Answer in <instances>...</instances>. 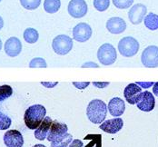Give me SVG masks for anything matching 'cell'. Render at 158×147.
Segmentation results:
<instances>
[{
	"label": "cell",
	"instance_id": "cell-1",
	"mask_svg": "<svg viewBox=\"0 0 158 147\" xmlns=\"http://www.w3.org/2000/svg\"><path fill=\"white\" fill-rule=\"evenodd\" d=\"M47 110L42 104H33L29 106L24 114V122L30 130H35L46 117Z\"/></svg>",
	"mask_w": 158,
	"mask_h": 147
},
{
	"label": "cell",
	"instance_id": "cell-18",
	"mask_svg": "<svg viewBox=\"0 0 158 147\" xmlns=\"http://www.w3.org/2000/svg\"><path fill=\"white\" fill-rule=\"evenodd\" d=\"M52 122L53 121L50 118V116H46L44 118L43 122L34 132V135H35V139H37L39 141H44L47 138L48 132L50 130V127L52 125Z\"/></svg>",
	"mask_w": 158,
	"mask_h": 147
},
{
	"label": "cell",
	"instance_id": "cell-17",
	"mask_svg": "<svg viewBox=\"0 0 158 147\" xmlns=\"http://www.w3.org/2000/svg\"><path fill=\"white\" fill-rule=\"evenodd\" d=\"M140 93H142V88L139 85L135 83L129 84L124 90V96L128 104H135V100Z\"/></svg>",
	"mask_w": 158,
	"mask_h": 147
},
{
	"label": "cell",
	"instance_id": "cell-30",
	"mask_svg": "<svg viewBox=\"0 0 158 147\" xmlns=\"http://www.w3.org/2000/svg\"><path fill=\"white\" fill-rule=\"evenodd\" d=\"M137 85H139L141 88H149L150 86H153L155 82H136Z\"/></svg>",
	"mask_w": 158,
	"mask_h": 147
},
{
	"label": "cell",
	"instance_id": "cell-26",
	"mask_svg": "<svg viewBox=\"0 0 158 147\" xmlns=\"http://www.w3.org/2000/svg\"><path fill=\"white\" fill-rule=\"evenodd\" d=\"M12 124V120L6 114L0 112V130H7Z\"/></svg>",
	"mask_w": 158,
	"mask_h": 147
},
{
	"label": "cell",
	"instance_id": "cell-38",
	"mask_svg": "<svg viewBox=\"0 0 158 147\" xmlns=\"http://www.w3.org/2000/svg\"><path fill=\"white\" fill-rule=\"evenodd\" d=\"M32 147H47L46 145H41V144H38V145H34V146Z\"/></svg>",
	"mask_w": 158,
	"mask_h": 147
},
{
	"label": "cell",
	"instance_id": "cell-12",
	"mask_svg": "<svg viewBox=\"0 0 158 147\" xmlns=\"http://www.w3.org/2000/svg\"><path fill=\"white\" fill-rule=\"evenodd\" d=\"M67 131H68V127L65 124L59 123L57 121H53L50 130L48 132L47 139L48 142L56 141V140L60 139L61 137H63L64 135L67 133Z\"/></svg>",
	"mask_w": 158,
	"mask_h": 147
},
{
	"label": "cell",
	"instance_id": "cell-33",
	"mask_svg": "<svg viewBox=\"0 0 158 147\" xmlns=\"http://www.w3.org/2000/svg\"><path fill=\"white\" fill-rule=\"evenodd\" d=\"M84 146V144L81 140L79 139H75L72 141V143L68 145V147H83Z\"/></svg>",
	"mask_w": 158,
	"mask_h": 147
},
{
	"label": "cell",
	"instance_id": "cell-37",
	"mask_svg": "<svg viewBox=\"0 0 158 147\" xmlns=\"http://www.w3.org/2000/svg\"><path fill=\"white\" fill-rule=\"evenodd\" d=\"M3 27H4V20H3V18L0 16V30L3 28Z\"/></svg>",
	"mask_w": 158,
	"mask_h": 147
},
{
	"label": "cell",
	"instance_id": "cell-40",
	"mask_svg": "<svg viewBox=\"0 0 158 147\" xmlns=\"http://www.w3.org/2000/svg\"><path fill=\"white\" fill-rule=\"evenodd\" d=\"M0 2H1V0H0Z\"/></svg>",
	"mask_w": 158,
	"mask_h": 147
},
{
	"label": "cell",
	"instance_id": "cell-2",
	"mask_svg": "<svg viewBox=\"0 0 158 147\" xmlns=\"http://www.w3.org/2000/svg\"><path fill=\"white\" fill-rule=\"evenodd\" d=\"M107 110V105L104 101L100 99H94L87 105L86 115L91 123L100 125L105 121Z\"/></svg>",
	"mask_w": 158,
	"mask_h": 147
},
{
	"label": "cell",
	"instance_id": "cell-24",
	"mask_svg": "<svg viewBox=\"0 0 158 147\" xmlns=\"http://www.w3.org/2000/svg\"><path fill=\"white\" fill-rule=\"evenodd\" d=\"M13 95V88L10 85L4 84L0 86V102L9 98Z\"/></svg>",
	"mask_w": 158,
	"mask_h": 147
},
{
	"label": "cell",
	"instance_id": "cell-16",
	"mask_svg": "<svg viewBox=\"0 0 158 147\" xmlns=\"http://www.w3.org/2000/svg\"><path fill=\"white\" fill-rule=\"evenodd\" d=\"M107 109L112 116L119 117L125 113L126 104L123 99L119 97H114L109 101Z\"/></svg>",
	"mask_w": 158,
	"mask_h": 147
},
{
	"label": "cell",
	"instance_id": "cell-8",
	"mask_svg": "<svg viewBox=\"0 0 158 147\" xmlns=\"http://www.w3.org/2000/svg\"><path fill=\"white\" fill-rule=\"evenodd\" d=\"M69 15L74 18H81L86 15L88 7L85 0H71L67 7Z\"/></svg>",
	"mask_w": 158,
	"mask_h": 147
},
{
	"label": "cell",
	"instance_id": "cell-11",
	"mask_svg": "<svg viewBox=\"0 0 158 147\" xmlns=\"http://www.w3.org/2000/svg\"><path fill=\"white\" fill-rule=\"evenodd\" d=\"M146 13L147 8L144 5L135 4L130 8L128 12V18L133 25H139L143 22L144 16H146Z\"/></svg>",
	"mask_w": 158,
	"mask_h": 147
},
{
	"label": "cell",
	"instance_id": "cell-10",
	"mask_svg": "<svg viewBox=\"0 0 158 147\" xmlns=\"http://www.w3.org/2000/svg\"><path fill=\"white\" fill-rule=\"evenodd\" d=\"M3 140L6 147H23L24 145L23 135L17 130L6 131L4 134Z\"/></svg>",
	"mask_w": 158,
	"mask_h": 147
},
{
	"label": "cell",
	"instance_id": "cell-20",
	"mask_svg": "<svg viewBox=\"0 0 158 147\" xmlns=\"http://www.w3.org/2000/svg\"><path fill=\"white\" fill-rule=\"evenodd\" d=\"M61 7L60 0H45L44 1V9L47 13L55 14Z\"/></svg>",
	"mask_w": 158,
	"mask_h": 147
},
{
	"label": "cell",
	"instance_id": "cell-35",
	"mask_svg": "<svg viewBox=\"0 0 158 147\" xmlns=\"http://www.w3.org/2000/svg\"><path fill=\"white\" fill-rule=\"evenodd\" d=\"M82 67L83 68H85V67H95V68H98L99 65H97V64H95V63H93V62H88V63L84 64V65H82Z\"/></svg>",
	"mask_w": 158,
	"mask_h": 147
},
{
	"label": "cell",
	"instance_id": "cell-13",
	"mask_svg": "<svg viewBox=\"0 0 158 147\" xmlns=\"http://www.w3.org/2000/svg\"><path fill=\"white\" fill-rule=\"evenodd\" d=\"M124 126V121L122 118L117 117V118H114V119H109L106 120L105 122H103L100 125L99 128L102 131L111 133V134H114L116 133H118L121 130Z\"/></svg>",
	"mask_w": 158,
	"mask_h": 147
},
{
	"label": "cell",
	"instance_id": "cell-19",
	"mask_svg": "<svg viewBox=\"0 0 158 147\" xmlns=\"http://www.w3.org/2000/svg\"><path fill=\"white\" fill-rule=\"evenodd\" d=\"M144 26L149 30L155 31L158 29V15L155 13H149L144 16Z\"/></svg>",
	"mask_w": 158,
	"mask_h": 147
},
{
	"label": "cell",
	"instance_id": "cell-7",
	"mask_svg": "<svg viewBox=\"0 0 158 147\" xmlns=\"http://www.w3.org/2000/svg\"><path fill=\"white\" fill-rule=\"evenodd\" d=\"M135 104L137 108L143 112H151L156 106V100L154 96L149 91H144L139 94L135 100Z\"/></svg>",
	"mask_w": 158,
	"mask_h": 147
},
{
	"label": "cell",
	"instance_id": "cell-21",
	"mask_svg": "<svg viewBox=\"0 0 158 147\" xmlns=\"http://www.w3.org/2000/svg\"><path fill=\"white\" fill-rule=\"evenodd\" d=\"M24 39L27 43L28 44H35L39 37V34L37 32V30H35V28L32 27H28L25 30L24 32Z\"/></svg>",
	"mask_w": 158,
	"mask_h": 147
},
{
	"label": "cell",
	"instance_id": "cell-4",
	"mask_svg": "<svg viewBox=\"0 0 158 147\" xmlns=\"http://www.w3.org/2000/svg\"><path fill=\"white\" fill-rule=\"evenodd\" d=\"M97 59L104 65H113L117 59L115 48L108 43L102 45L97 51Z\"/></svg>",
	"mask_w": 158,
	"mask_h": 147
},
{
	"label": "cell",
	"instance_id": "cell-31",
	"mask_svg": "<svg viewBox=\"0 0 158 147\" xmlns=\"http://www.w3.org/2000/svg\"><path fill=\"white\" fill-rule=\"evenodd\" d=\"M110 84L109 82H93V85H95L97 88H106V86H108Z\"/></svg>",
	"mask_w": 158,
	"mask_h": 147
},
{
	"label": "cell",
	"instance_id": "cell-29",
	"mask_svg": "<svg viewBox=\"0 0 158 147\" xmlns=\"http://www.w3.org/2000/svg\"><path fill=\"white\" fill-rule=\"evenodd\" d=\"M73 84L77 88V89H85L86 88L89 84L90 82H73Z\"/></svg>",
	"mask_w": 158,
	"mask_h": 147
},
{
	"label": "cell",
	"instance_id": "cell-27",
	"mask_svg": "<svg viewBox=\"0 0 158 147\" xmlns=\"http://www.w3.org/2000/svg\"><path fill=\"white\" fill-rule=\"evenodd\" d=\"M29 67L30 68H46L48 67V64L46 62V60L44 58L41 57H35L34 59H32L29 63Z\"/></svg>",
	"mask_w": 158,
	"mask_h": 147
},
{
	"label": "cell",
	"instance_id": "cell-5",
	"mask_svg": "<svg viewBox=\"0 0 158 147\" xmlns=\"http://www.w3.org/2000/svg\"><path fill=\"white\" fill-rule=\"evenodd\" d=\"M52 47L55 53L59 55H67L73 48V40L65 35H59L56 36L52 42Z\"/></svg>",
	"mask_w": 158,
	"mask_h": 147
},
{
	"label": "cell",
	"instance_id": "cell-9",
	"mask_svg": "<svg viewBox=\"0 0 158 147\" xmlns=\"http://www.w3.org/2000/svg\"><path fill=\"white\" fill-rule=\"evenodd\" d=\"M92 36V28L86 23H79L73 29V38L80 43L86 42Z\"/></svg>",
	"mask_w": 158,
	"mask_h": 147
},
{
	"label": "cell",
	"instance_id": "cell-25",
	"mask_svg": "<svg viewBox=\"0 0 158 147\" xmlns=\"http://www.w3.org/2000/svg\"><path fill=\"white\" fill-rule=\"evenodd\" d=\"M94 7L99 12L106 11L110 6V0H94Z\"/></svg>",
	"mask_w": 158,
	"mask_h": 147
},
{
	"label": "cell",
	"instance_id": "cell-32",
	"mask_svg": "<svg viewBox=\"0 0 158 147\" xmlns=\"http://www.w3.org/2000/svg\"><path fill=\"white\" fill-rule=\"evenodd\" d=\"M83 147H102L101 146V136L98 137V139L96 140H94L92 141L89 145H87L86 146H83Z\"/></svg>",
	"mask_w": 158,
	"mask_h": 147
},
{
	"label": "cell",
	"instance_id": "cell-28",
	"mask_svg": "<svg viewBox=\"0 0 158 147\" xmlns=\"http://www.w3.org/2000/svg\"><path fill=\"white\" fill-rule=\"evenodd\" d=\"M112 1H113L114 6L119 9L129 8L134 3V0H112Z\"/></svg>",
	"mask_w": 158,
	"mask_h": 147
},
{
	"label": "cell",
	"instance_id": "cell-14",
	"mask_svg": "<svg viewBox=\"0 0 158 147\" xmlns=\"http://www.w3.org/2000/svg\"><path fill=\"white\" fill-rule=\"evenodd\" d=\"M5 52L10 57L17 56L22 51V44L21 41L15 36L8 38L5 43Z\"/></svg>",
	"mask_w": 158,
	"mask_h": 147
},
{
	"label": "cell",
	"instance_id": "cell-39",
	"mask_svg": "<svg viewBox=\"0 0 158 147\" xmlns=\"http://www.w3.org/2000/svg\"><path fill=\"white\" fill-rule=\"evenodd\" d=\"M1 49H2V41L0 39V51H1Z\"/></svg>",
	"mask_w": 158,
	"mask_h": 147
},
{
	"label": "cell",
	"instance_id": "cell-36",
	"mask_svg": "<svg viewBox=\"0 0 158 147\" xmlns=\"http://www.w3.org/2000/svg\"><path fill=\"white\" fill-rule=\"evenodd\" d=\"M153 93L155 96H156L158 97V82L155 83L154 85H153Z\"/></svg>",
	"mask_w": 158,
	"mask_h": 147
},
{
	"label": "cell",
	"instance_id": "cell-23",
	"mask_svg": "<svg viewBox=\"0 0 158 147\" xmlns=\"http://www.w3.org/2000/svg\"><path fill=\"white\" fill-rule=\"evenodd\" d=\"M20 4L27 10H35L40 6L41 0H20Z\"/></svg>",
	"mask_w": 158,
	"mask_h": 147
},
{
	"label": "cell",
	"instance_id": "cell-6",
	"mask_svg": "<svg viewBox=\"0 0 158 147\" xmlns=\"http://www.w3.org/2000/svg\"><path fill=\"white\" fill-rule=\"evenodd\" d=\"M142 64L147 68L158 67V47L149 46L143 51L141 55Z\"/></svg>",
	"mask_w": 158,
	"mask_h": 147
},
{
	"label": "cell",
	"instance_id": "cell-34",
	"mask_svg": "<svg viewBox=\"0 0 158 147\" xmlns=\"http://www.w3.org/2000/svg\"><path fill=\"white\" fill-rule=\"evenodd\" d=\"M58 82H41V84L46 86L47 88H53L57 85Z\"/></svg>",
	"mask_w": 158,
	"mask_h": 147
},
{
	"label": "cell",
	"instance_id": "cell-3",
	"mask_svg": "<svg viewBox=\"0 0 158 147\" xmlns=\"http://www.w3.org/2000/svg\"><path fill=\"white\" fill-rule=\"evenodd\" d=\"M139 47L140 45L138 41L132 36L123 37L118 43V51L125 57H132L135 55L139 51Z\"/></svg>",
	"mask_w": 158,
	"mask_h": 147
},
{
	"label": "cell",
	"instance_id": "cell-22",
	"mask_svg": "<svg viewBox=\"0 0 158 147\" xmlns=\"http://www.w3.org/2000/svg\"><path fill=\"white\" fill-rule=\"evenodd\" d=\"M72 141H73L72 134L66 133L60 139L51 142V147H68V145L72 143Z\"/></svg>",
	"mask_w": 158,
	"mask_h": 147
},
{
	"label": "cell",
	"instance_id": "cell-15",
	"mask_svg": "<svg viewBox=\"0 0 158 147\" xmlns=\"http://www.w3.org/2000/svg\"><path fill=\"white\" fill-rule=\"evenodd\" d=\"M106 29L114 35H119L127 29L126 21L118 16L111 17L106 22Z\"/></svg>",
	"mask_w": 158,
	"mask_h": 147
}]
</instances>
